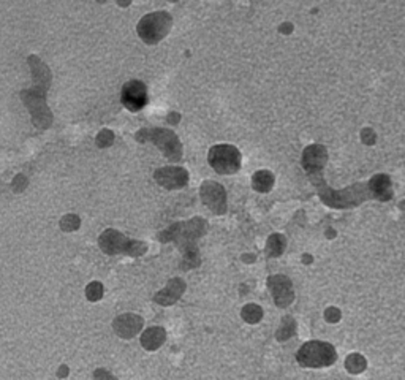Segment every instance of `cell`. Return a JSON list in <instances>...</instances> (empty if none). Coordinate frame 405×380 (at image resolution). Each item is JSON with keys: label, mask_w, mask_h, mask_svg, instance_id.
<instances>
[{"label": "cell", "mask_w": 405, "mask_h": 380, "mask_svg": "<svg viewBox=\"0 0 405 380\" xmlns=\"http://www.w3.org/2000/svg\"><path fill=\"white\" fill-rule=\"evenodd\" d=\"M135 140L138 143H147V141H151V143L156 144L162 151V154L170 162H179L182 158L181 141L178 135L170 129H141L140 132H136Z\"/></svg>", "instance_id": "4"}, {"label": "cell", "mask_w": 405, "mask_h": 380, "mask_svg": "<svg viewBox=\"0 0 405 380\" xmlns=\"http://www.w3.org/2000/svg\"><path fill=\"white\" fill-rule=\"evenodd\" d=\"M171 26H173V18L170 13L154 11L142 16L136 26V32L146 44H157L168 35Z\"/></svg>", "instance_id": "5"}, {"label": "cell", "mask_w": 405, "mask_h": 380, "mask_svg": "<svg viewBox=\"0 0 405 380\" xmlns=\"http://www.w3.org/2000/svg\"><path fill=\"white\" fill-rule=\"evenodd\" d=\"M369 187H370V190H372V195L375 198H379V200H390V198L392 197L391 183L388 176H383V174L375 176V178L370 179Z\"/></svg>", "instance_id": "17"}, {"label": "cell", "mask_w": 405, "mask_h": 380, "mask_svg": "<svg viewBox=\"0 0 405 380\" xmlns=\"http://www.w3.org/2000/svg\"><path fill=\"white\" fill-rule=\"evenodd\" d=\"M11 187H13L15 192H21L24 187H27V179H24V176L22 174H18L16 176V179L13 181V184H11Z\"/></svg>", "instance_id": "28"}, {"label": "cell", "mask_w": 405, "mask_h": 380, "mask_svg": "<svg viewBox=\"0 0 405 380\" xmlns=\"http://www.w3.org/2000/svg\"><path fill=\"white\" fill-rule=\"evenodd\" d=\"M113 141H114V133L111 132V130H108V129L101 130V132L97 135V146H99V147L111 146Z\"/></svg>", "instance_id": "25"}, {"label": "cell", "mask_w": 405, "mask_h": 380, "mask_svg": "<svg viewBox=\"0 0 405 380\" xmlns=\"http://www.w3.org/2000/svg\"><path fill=\"white\" fill-rule=\"evenodd\" d=\"M122 105L127 108L129 111L136 113L146 106L149 95H147V88L142 81L138 79H130L122 86Z\"/></svg>", "instance_id": "9"}, {"label": "cell", "mask_w": 405, "mask_h": 380, "mask_svg": "<svg viewBox=\"0 0 405 380\" xmlns=\"http://www.w3.org/2000/svg\"><path fill=\"white\" fill-rule=\"evenodd\" d=\"M154 178H156L158 185H162L167 190L182 189V187H185L187 183H189V173L182 167L158 168L156 174H154Z\"/></svg>", "instance_id": "12"}, {"label": "cell", "mask_w": 405, "mask_h": 380, "mask_svg": "<svg viewBox=\"0 0 405 380\" xmlns=\"http://www.w3.org/2000/svg\"><path fill=\"white\" fill-rule=\"evenodd\" d=\"M199 195L204 205H206L214 214H224L226 211V192L224 185L214 181H206L201 184Z\"/></svg>", "instance_id": "11"}, {"label": "cell", "mask_w": 405, "mask_h": 380, "mask_svg": "<svg viewBox=\"0 0 405 380\" xmlns=\"http://www.w3.org/2000/svg\"><path fill=\"white\" fill-rule=\"evenodd\" d=\"M184 292H185V282L179 279V277H176V279H171L168 282V286L165 287L163 290H160L156 297H154V301L162 306H171L178 301Z\"/></svg>", "instance_id": "15"}, {"label": "cell", "mask_w": 405, "mask_h": 380, "mask_svg": "<svg viewBox=\"0 0 405 380\" xmlns=\"http://www.w3.org/2000/svg\"><path fill=\"white\" fill-rule=\"evenodd\" d=\"M165 339H167V331L162 327H151L141 334V345L146 350L154 352L162 347Z\"/></svg>", "instance_id": "16"}, {"label": "cell", "mask_w": 405, "mask_h": 380, "mask_svg": "<svg viewBox=\"0 0 405 380\" xmlns=\"http://www.w3.org/2000/svg\"><path fill=\"white\" fill-rule=\"evenodd\" d=\"M241 317L250 325H255L263 319V309L258 304H245L241 311Z\"/></svg>", "instance_id": "20"}, {"label": "cell", "mask_w": 405, "mask_h": 380, "mask_svg": "<svg viewBox=\"0 0 405 380\" xmlns=\"http://www.w3.org/2000/svg\"><path fill=\"white\" fill-rule=\"evenodd\" d=\"M324 317H327L328 322L336 323V322H339V319H340V312H339V309H336V308H329V309H327V312H324Z\"/></svg>", "instance_id": "27"}, {"label": "cell", "mask_w": 405, "mask_h": 380, "mask_svg": "<svg viewBox=\"0 0 405 380\" xmlns=\"http://www.w3.org/2000/svg\"><path fill=\"white\" fill-rule=\"evenodd\" d=\"M252 187L254 190L260 192V194H267L274 187V174L271 172H266V170L256 172L252 178Z\"/></svg>", "instance_id": "19"}, {"label": "cell", "mask_w": 405, "mask_h": 380, "mask_svg": "<svg viewBox=\"0 0 405 380\" xmlns=\"http://www.w3.org/2000/svg\"><path fill=\"white\" fill-rule=\"evenodd\" d=\"M104 293H105V288H104V283L101 282H90L88 287H85V297H88L89 301H99V299L104 298Z\"/></svg>", "instance_id": "22"}, {"label": "cell", "mask_w": 405, "mask_h": 380, "mask_svg": "<svg viewBox=\"0 0 405 380\" xmlns=\"http://www.w3.org/2000/svg\"><path fill=\"white\" fill-rule=\"evenodd\" d=\"M208 162L219 174H235L241 168V152L236 146L217 144L209 149Z\"/></svg>", "instance_id": "8"}, {"label": "cell", "mask_w": 405, "mask_h": 380, "mask_svg": "<svg viewBox=\"0 0 405 380\" xmlns=\"http://www.w3.org/2000/svg\"><path fill=\"white\" fill-rule=\"evenodd\" d=\"M179 121H181V116L178 115V113H171V115L168 116V122L173 124V126L174 124H178Z\"/></svg>", "instance_id": "29"}, {"label": "cell", "mask_w": 405, "mask_h": 380, "mask_svg": "<svg viewBox=\"0 0 405 380\" xmlns=\"http://www.w3.org/2000/svg\"><path fill=\"white\" fill-rule=\"evenodd\" d=\"M328 162V152L327 147L320 144H311L307 146L304 152H302V168L306 170V173L309 176L322 174L323 167Z\"/></svg>", "instance_id": "13"}, {"label": "cell", "mask_w": 405, "mask_h": 380, "mask_svg": "<svg viewBox=\"0 0 405 380\" xmlns=\"http://www.w3.org/2000/svg\"><path fill=\"white\" fill-rule=\"evenodd\" d=\"M57 376H59L60 379H65L68 376V367L67 366H60L59 372H57Z\"/></svg>", "instance_id": "31"}, {"label": "cell", "mask_w": 405, "mask_h": 380, "mask_svg": "<svg viewBox=\"0 0 405 380\" xmlns=\"http://www.w3.org/2000/svg\"><path fill=\"white\" fill-rule=\"evenodd\" d=\"M345 366L350 372L356 374V372H361L364 367H366V361H364L361 355H350L345 361Z\"/></svg>", "instance_id": "24"}, {"label": "cell", "mask_w": 405, "mask_h": 380, "mask_svg": "<svg viewBox=\"0 0 405 380\" xmlns=\"http://www.w3.org/2000/svg\"><path fill=\"white\" fill-rule=\"evenodd\" d=\"M99 246L106 255H130V257H141L147 251V244L142 241L129 240L121 231L108 229L99 238Z\"/></svg>", "instance_id": "6"}, {"label": "cell", "mask_w": 405, "mask_h": 380, "mask_svg": "<svg viewBox=\"0 0 405 380\" xmlns=\"http://www.w3.org/2000/svg\"><path fill=\"white\" fill-rule=\"evenodd\" d=\"M338 360V354L333 345L323 341H309L301 345L296 361L304 367H324L334 365Z\"/></svg>", "instance_id": "7"}, {"label": "cell", "mask_w": 405, "mask_h": 380, "mask_svg": "<svg viewBox=\"0 0 405 380\" xmlns=\"http://www.w3.org/2000/svg\"><path fill=\"white\" fill-rule=\"evenodd\" d=\"M81 226V219L75 214H67L60 220V229L64 231H75Z\"/></svg>", "instance_id": "23"}, {"label": "cell", "mask_w": 405, "mask_h": 380, "mask_svg": "<svg viewBox=\"0 0 405 380\" xmlns=\"http://www.w3.org/2000/svg\"><path fill=\"white\" fill-rule=\"evenodd\" d=\"M309 178L313 183V185L317 187L318 195H320L324 205H328L331 208L358 206L359 203L367 198L366 185H363V184L352 185L349 187V189H344V190H333L331 187L327 185V183H324L322 174L309 176Z\"/></svg>", "instance_id": "3"}, {"label": "cell", "mask_w": 405, "mask_h": 380, "mask_svg": "<svg viewBox=\"0 0 405 380\" xmlns=\"http://www.w3.org/2000/svg\"><path fill=\"white\" fill-rule=\"evenodd\" d=\"M28 65H31L32 75H33V86L31 90H22L21 99L24 100L28 110L32 113L33 126L40 129H48L49 124L53 122V115L47 106V92L51 83V72L42 59L37 56H31L27 59Z\"/></svg>", "instance_id": "1"}, {"label": "cell", "mask_w": 405, "mask_h": 380, "mask_svg": "<svg viewBox=\"0 0 405 380\" xmlns=\"http://www.w3.org/2000/svg\"><path fill=\"white\" fill-rule=\"evenodd\" d=\"M245 262H252V260H255V257H244Z\"/></svg>", "instance_id": "33"}, {"label": "cell", "mask_w": 405, "mask_h": 380, "mask_svg": "<svg viewBox=\"0 0 405 380\" xmlns=\"http://www.w3.org/2000/svg\"><path fill=\"white\" fill-rule=\"evenodd\" d=\"M279 31H281L282 33H290V32H293V26L288 24V22H285V24H282V27H279Z\"/></svg>", "instance_id": "30"}, {"label": "cell", "mask_w": 405, "mask_h": 380, "mask_svg": "<svg viewBox=\"0 0 405 380\" xmlns=\"http://www.w3.org/2000/svg\"><path fill=\"white\" fill-rule=\"evenodd\" d=\"M94 379L95 380H119L117 377H114L113 374L106 370H95Z\"/></svg>", "instance_id": "26"}, {"label": "cell", "mask_w": 405, "mask_h": 380, "mask_svg": "<svg viewBox=\"0 0 405 380\" xmlns=\"http://www.w3.org/2000/svg\"><path fill=\"white\" fill-rule=\"evenodd\" d=\"M302 262H306V263H311V262H312V258L309 257V255H306V257H302Z\"/></svg>", "instance_id": "32"}, {"label": "cell", "mask_w": 405, "mask_h": 380, "mask_svg": "<svg viewBox=\"0 0 405 380\" xmlns=\"http://www.w3.org/2000/svg\"><path fill=\"white\" fill-rule=\"evenodd\" d=\"M296 331V322L292 319V317H285L281 328H279L276 333L277 341H287L295 334Z\"/></svg>", "instance_id": "21"}, {"label": "cell", "mask_w": 405, "mask_h": 380, "mask_svg": "<svg viewBox=\"0 0 405 380\" xmlns=\"http://www.w3.org/2000/svg\"><path fill=\"white\" fill-rule=\"evenodd\" d=\"M209 225L201 217H193L185 222H178L168 226L162 233H158L160 242H176L184 254V270L195 268L199 265V252L197 241L208 233Z\"/></svg>", "instance_id": "2"}, {"label": "cell", "mask_w": 405, "mask_h": 380, "mask_svg": "<svg viewBox=\"0 0 405 380\" xmlns=\"http://www.w3.org/2000/svg\"><path fill=\"white\" fill-rule=\"evenodd\" d=\"M144 320L136 314H122L113 322V330L122 339H132L141 331Z\"/></svg>", "instance_id": "14"}, {"label": "cell", "mask_w": 405, "mask_h": 380, "mask_svg": "<svg viewBox=\"0 0 405 380\" xmlns=\"http://www.w3.org/2000/svg\"><path fill=\"white\" fill-rule=\"evenodd\" d=\"M267 288H270L277 308H288L295 299L293 283L285 274H274L267 277Z\"/></svg>", "instance_id": "10"}, {"label": "cell", "mask_w": 405, "mask_h": 380, "mask_svg": "<svg viewBox=\"0 0 405 380\" xmlns=\"http://www.w3.org/2000/svg\"><path fill=\"white\" fill-rule=\"evenodd\" d=\"M285 247H287V238L281 233H274L267 238L265 251L267 257L276 258V257H281L285 251Z\"/></svg>", "instance_id": "18"}]
</instances>
